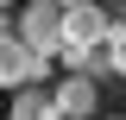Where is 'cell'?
I'll return each instance as SVG.
<instances>
[{
	"label": "cell",
	"mask_w": 126,
	"mask_h": 120,
	"mask_svg": "<svg viewBox=\"0 0 126 120\" xmlns=\"http://www.w3.org/2000/svg\"><path fill=\"white\" fill-rule=\"evenodd\" d=\"M101 38H107V13H101V6H88V0H82V6H69V13H63V51H57V57L69 63V76L101 51Z\"/></svg>",
	"instance_id": "6da1fadb"
},
{
	"label": "cell",
	"mask_w": 126,
	"mask_h": 120,
	"mask_svg": "<svg viewBox=\"0 0 126 120\" xmlns=\"http://www.w3.org/2000/svg\"><path fill=\"white\" fill-rule=\"evenodd\" d=\"M19 44L32 51V57H57L63 51V6L57 0H25V13H19V32H13Z\"/></svg>",
	"instance_id": "7a4b0ae2"
},
{
	"label": "cell",
	"mask_w": 126,
	"mask_h": 120,
	"mask_svg": "<svg viewBox=\"0 0 126 120\" xmlns=\"http://www.w3.org/2000/svg\"><path fill=\"white\" fill-rule=\"evenodd\" d=\"M44 76H50L44 57H32L13 32H0V89H38Z\"/></svg>",
	"instance_id": "3957f363"
},
{
	"label": "cell",
	"mask_w": 126,
	"mask_h": 120,
	"mask_svg": "<svg viewBox=\"0 0 126 120\" xmlns=\"http://www.w3.org/2000/svg\"><path fill=\"white\" fill-rule=\"evenodd\" d=\"M50 107H57V120H94L101 89H94L88 76H63L57 89H50Z\"/></svg>",
	"instance_id": "277c9868"
},
{
	"label": "cell",
	"mask_w": 126,
	"mask_h": 120,
	"mask_svg": "<svg viewBox=\"0 0 126 120\" xmlns=\"http://www.w3.org/2000/svg\"><path fill=\"white\" fill-rule=\"evenodd\" d=\"M6 120H57V107H50V89H19V101L6 107Z\"/></svg>",
	"instance_id": "5b68a950"
},
{
	"label": "cell",
	"mask_w": 126,
	"mask_h": 120,
	"mask_svg": "<svg viewBox=\"0 0 126 120\" xmlns=\"http://www.w3.org/2000/svg\"><path fill=\"white\" fill-rule=\"evenodd\" d=\"M101 63H107V76H126V25H113V19H107V38H101Z\"/></svg>",
	"instance_id": "8992f818"
},
{
	"label": "cell",
	"mask_w": 126,
	"mask_h": 120,
	"mask_svg": "<svg viewBox=\"0 0 126 120\" xmlns=\"http://www.w3.org/2000/svg\"><path fill=\"white\" fill-rule=\"evenodd\" d=\"M57 6H63V13H69V6H82V0H57Z\"/></svg>",
	"instance_id": "52a82bcc"
},
{
	"label": "cell",
	"mask_w": 126,
	"mask_h": 120,
	"mask_svg": "<svg viewBox=\"0 0 126 120\" xmlns=\"http://www.w3.org/2000/svg\"><path fill=\"white\" fill-rule=\"evenodd\" d=\"M6 6H13V0H0V13H6Z\"/></svg>",
	"instance_id": "ba28073f"
}]
</instances>
